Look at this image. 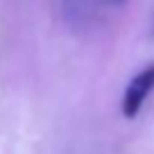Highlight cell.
Wrapping results in <instances>:
<instances>
[{
    "instance_id": "obj_1",
    "label": "cell",
    "mask_w": 154,
    "mask_h": 154,
    "mask_svg": "<svg viewBox=\"0 0 154 154\" xmlns=\"http://www.w3.org/2000/svg\"><path fill=\"white\" fill-rule=\"evenodd\" d=\"M152 91H154V63H149L136 77H131V82L127 84L125 95H122V116L136 118Z\"/></svg>"
}]
</instances>
